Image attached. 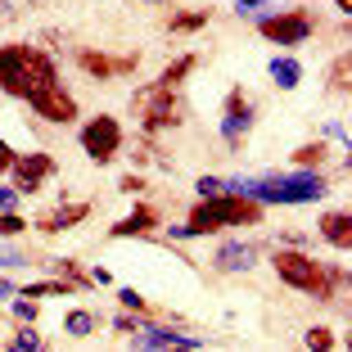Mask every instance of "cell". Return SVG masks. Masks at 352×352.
Wrapping results in <instances>:
<instances>
[{"mask_svg":"<svg viewBox=\"0 0 352 352\" xmlns=\"http://www.w3.org/2000/svg\"><path fill=\"white\" fill-rule=\"evenodd\" d=\"M59 82V68L36 45H0V91L14 100H32L36 91Z\"/></svg>","mask_w":352,"mask_h":352,"instance_id":"obj_1","label":"cell"},{"mask_svg":"<svg viewBox=\"0 0 352 352\" xmlns=\"http://www.w3.org/2000/svg\"><path fill=\"white\" fill-rule=\"evenodd\" d=\"M262 221V204L249 195H235V190H221V195H208L204 204L190 212V226H172L167 235L186 239V235H212L221 226H253Z\"/></svg>","mask_w":352,"mask_h":352,"instance_id":"obj_2","label":"cell"},{"mask_svg":"<svg viewBox=\"0 0 352 352\" xmlns=\"http://www.w3.org/2000/svg\"><path fill=\"white\" fill-rule=\"evenodd\" d=\"M271 267H276V276L289 285V289H302L311 294V298H334V285H348V271L343 267H321L316 258H307V253L298 249H280L276 258H271Z\"/></svg>","mask_w":352,"mask_h":352,"instance_id":"obj_3","label":"cell"},{"mask_svg":"<svg viewBox=\"0 0 352 352\" xmlns=\"http://www.w3.org/2000/svg\"><path fill=\"white\" fill-rule=\"evenodd\" d=\"M230 190L258 199V204H311L330 186L316 172H298V176H267V181H230Z\"/></svg>","mask_w":352,"mask_h":352,"instance_id":"obj_4","label":"cell"},{"mask_svg":"<svg viewBox=\"0 0 352 352\" xmlns=\"http://www.w3.org/2000/svg\"><path fill=\"white\" fill-rule=\"evenodd\" d=\"M131 113L145 122V131H158V126H172L181 122V113H186V104H181V95H176V86H140V91L131 95Z\"/></svg>","mask_w":352,"mask_h":352,"instance_id":"obj_5","label":"cell"},{"mask_svg":"<svg viewBox=\"0 0 352 352\" xmlns=\"http://www.w3.org/2000/svg\"><path fill=\"white\" fill-rule=\"evenodd\" d=\"M82 149L91 154V163H113V154L122 149V122L113 113H95L82 126Z\"/></svg>","mask_w":352,"mask_h":352,"instance_id":"obj_6","label":"cell"},{"mask_svg":"<svg viewBox=\"0 0 352 352\" xmlns=\"http://www.w3.org/2000/svg\"><path fill=\"white\" fill-rule=\"evenodd\" d=\"M258 32L276 45H302L311 36V14L307 10H285V14H267L258 23Z\"/></svg>","mask_w":352,"mask_h":352,"instance_id":"obj_7","label":"cell"},{"mask_svg":"<svg viewBox=\"0 0 352 352\" xmlns=\"http://www.w3.org/2000/svg\"><path fill=\"white\" fill-rule=\"evenodd\" d=\"M10 172H14V190H19V195H36V190L54 176V158L41 154V149H32V154H14Z\"/></svg>","mask_w":352,"mask_h":352,"instance_id":"obj_8","label":"cell"},{"mask_svg":"<svg viewBox=\"0 0 352 352\" xmlns=\"http://www.w3.org/2000/svg\"><path fill=\"white\" fill-rule=\"evenodd\" d=\"M28 104H32V113H41L45 122H59V126L77 118V100H73L68 91H63L59 82H54V86H45V91H36Z\"/></svg>","mask_w":352,"mask_h":352,"instance_id":"obj_9","label":"cell"},{"mask_svg":"<svg viewBox=\"0 0 352 352\" xmlns=\"http://www.w3.org/2000/svg\"><path fill=\"white\" fill-rule=\"evenodd\" d=\"M77 63H82V73H86V77H95V82H109V77L131 73L140 59H135V54H126V59H113V54H100V50H77Z\"/></svg>","mask_w":352,"mask_h":352,"instance_id":"obj_10","label":"cell"},{"mask_svg":"<svg viewBox=\"0 0 352 352\" xmlns=\"http://www.w3.org/2000/svg\"><path fill=\"white\" fill-rule=\"evenodd\" d=\"M249 126H253V104H249V95L235 86V91L226 95V118H221V135H226L230 145H239Z\"/></svg>","mask_w":352,"mask_h":352,"instance_id":"obj_11","label":"cell"},{"mask_svg":"<svg viewBox=\"0 0 352 352\" xmlns=\"http://www.w3.org/2000/svg\"><path fill=\"white\" fill-rule=\"evenodd\" d=\"M86 217H91V204H82V199H73V204L54 208V212H41V217H36V226H41L45 235H59V230L77 226V221H86Z\"/></svg>","mask_w":352,"mask_h":352,"instance_id":"obj_12","label":"cell"},{"mask_svg":"<svg viewBox=\"0 0 352 352\" xmlns=\"http://www.w3.org/2000/svg\"><path fill=\"white\" fill-rule=\"evenodd\" d=\"M154 226H158V208L154 204H135L131 217H122L113 230H109V235H113V239H122V235H149Z\"/></svg>","mask_w":352,"mask_h":352,"instance_id":"obj_13","label":"cell"},{"mask_svg":"<svg viewBox=\"0 0 352 352\" xmlns=\"http://www.w3.org/2000/svg\"><path fill=\"white\" fill-rule=\"evenodd\" d=\"M321 235H325V244H334L339 253H348L352 249V217L348 212H325L321 217Z\"/></svg>","mask_w":352,"mask_h":352,"instance_id":"obj_14","label":"cell"},{"mask_svg":"<svg viewBox=\"0 0 352 352\" xmlns=\"http://www.w3.org/2000/svg\"><path fill=\"white\" fill-rule=\"evenodd\" d=\"M135 348H199L195 334H172L158 330V325H145V334H135Z\"/></svg>","mask_w":352,"mask_h":352,"instance_id":"obj_15","label":"cell"},{"mask_svg":"<svg viewBox=\"0 0 352 352\" xmlns=\"http://www.w3.org/2000/svg\"><path fill=\"white\" fill-rule=\"evenodd\" d=\"M258 262V249L253 244H221L217 249V267L221 271H249Z\"/></svg>","mask_w":352,"mask_h":352,"instance_id":"obj_16","label":"cell"},{"mask_svg":"<svg viewBox=\"0 0 352 352\" xmlns=\"http://www.w3.org/2000/svg\"><path fill=\"white\" fill-rule=\"evenodd\" d=\"M271 82H276L280 91H294V86L302 82V63L298 59H276L271 63Z\"/></svg>","mask_w":352,"mask_h":352,"instance_id":"obj_17","label":"cell"},{"mask_svg":"<svg viewBox=\"0 0 352 352\" xmlns=\"http://www.w3.org/2000/svg\"><path fill=\"white\" fill-rule=\"evenodd\" d=\"M195 68H199V54H181V59H172L163 68V77H158V82H163V86H181L190 73H195Z\"/></svg>","mask_w":352,"mask_h":352,"instance_id":"obj_18","label":"cell"},{"mask_svg":"<svg viewBox=\"0 0 352 352\" xmlns=\"http://www.w3.org/2000/svg\"><path fill=\"white\" fill-rule=\"evenodd\" d=\"M348 73H352V54L348 50H343L339 54V59H334V68H330V86H334V91H339V95H348Z\"/></svg>","mask_w":352,"mask_h":352,"instance_id":"obj_19","label":"cell"},{"mask_svg":"<svg viewBox=\"0 0 352 352\" xmlns=\"http://www.w3.org/2000/svg\"><path fill=\"white\" fill-rule=\"evenodd\" d=\"M63 330L73 334V339H86V334L95 330V316L91 311H68V316H63Z\"/></svg>","mask_w":352,"mask_h":352,"instance_id":"obj_20","label":"cell"},{"mask_svg":"<svg viewBox=\"0 0 352 352\" xmlns=\"http://www.w3.org/2000/svg\"><path fill=\"white\" fill-rule=\"evenodd\" d=\"M10 348H14V352H41L45 339H41L36 330H14V334H10Z\"/></svg>","mask_w":352,"mask_h":352,"instance_id":"obj_21","label":"cell"},{"mask_svg":"<svg viewBox=\"0 0 352 352\" xmlns=\"http://www.w3.org/2000/svg\"><path fill=\"white\" fill-rule=\"evenodd\" d=\"M204 23H208V14H204V10H195V14H172L167 32H199Z\"/></svg>","mask_w":352,"mask_h":352,"instance_id":"obj_22","label":"cell"},{"mask_svg":"<svg viewBox=\"0 0 352 352\" xmlns=\"http://www.w3.org/2000/svg\"><path fill=\"white\" fill-rule=\"evenodd\" d=\"M294 163H298V167H316V163H325V145H302V149H294Z\"/></svg>","mask_w":352,"mask_h":352,"instance_id":"obj_23","label":"cell"},{"mask_svg":"<svg viewBox=\"0 0 352 352\" xmlns=\"http://www.w3.org/2000/svg\"><path fill=\"white\" fill-rule=\"evenodd\" d=\"M59 271H63V276H68V280H73L77 289H91V285H95V280H91V276H86V271H82V267H77V262H68V258H63V262H59Z\"/></svg>","mask_w":352,"mask_h":352,"instance_id":"obj_24","label":"cell"},{"mask_svg":"<svg viewBox=\"0 0 352 352\" xmlns=\"http://www.w3.org/2000/svg\"><path fill=\"white\" fill-rule=\"evenodd\" d=\"M307 348H316V352H330V348H334V334L325 330V325H316V330H307Z\"/></svg>","mask_w":352,"mask_h":352,"instance_id":"obj_25","label":"cell"},{"mask_svg":"<svg viewBox=\"0 0 352 352\" xmlns=\"http://www.w3.org/2000/svg\"><path fill=\"white\" fill-rule=\"evenodd\" d=\"M23 226H28V221H23L14 208H5V212H0V235H19Z\"/></svg>","mask_w":352,"mask_h":352,"instance_id":"obj_26","label":"cell"},{"mask_svg":"<svg viewBox=\"0 0 352 352\" xmlns=\"http://www.w3.org/2000/svg\"><path fill=\"white\" fill-rule=\"evenodd\" d=\"M118 298H122V307H131V311H140V316H149V302L140 298L135 289H118Z\"/></svg>","mask_w":352,"mask_h":352,"instance_id":"obj_27","label":"cell"},{"mask_svg":"<svg viewBox=\"0 0 352 352\" xmlns=\"http://www.w3.org/2000/svg\"><path fill=\"white\" fill-rule=\"evenodd\" d=\"M14 316L19 321H36V298H19L14 302Z\"/></svg>","mask_w":352,"mask_h":352,"instance_id":"obj_28","label":"cell"},{"mask_svg":"<svg viewBox=\"0 0 352 352\" xmlns=\"http://www.w3.org/2000/svg\"><path fill=\"white\" fill-rule=\"evenodd\" d=\"M221 190H226V181H217V176H199V195H221Z\"/></svg>","mask_w":352,"mask_h":352,"instance_id":"obj_29","label":"cell"},{"mask_svg":"<svg viewBox=\"0 0 352 352\" xmlns=\"http://www.w3.org/2000/svg\"><path fill=\"white\" fill-rule=\"evenodd\" d=\"M113 330H118V334H135V330H145V325L135 321V316H118V321H113Z\"/></svg>","mask_w":352,"mask_h":352,"instance_id":"obj_30","label":"cell"},{"mask_svg":"<svg viewBox=\"0 0 352 352\" xmlns=\"http://www.w3.org/2000/svg\"><path fill=\"white\" fill-rule=\"evenodd\" d=\"M122 190H126V195H140V190H145V181H140V176H122Z\"/></svg>","mask_w":352,"mask_h":352,"instance_id":"obj_31","label":"cell"},{"mask_svg":"<svg viewBox=\"0 0 352 352\" xmlns=\"http://www.w3.org/2000/svg\"><path fill=\"white\" fill-rule=\"evenodd\" d=\"M10 163H14V149L0 140V172H10Z\"/></svg>","mask_w":352,"mask_h":352,"instance_id":"obj_32","label":"cell"},{"mask_svg":"<svg viewBox=\"0 0 352 352\" xmlns=\"http://www.w3.org/2000/svg\"><path fill=\"white\" fill-rule=\"evenodd\" d=\"M258 5H267V0H235V10H239V14H253Z\"/></svg>","mask_w":352,"mask_h":352,"instance_id":"obj_33","label":"cell"},{"mask_svg":"<svg viewBox=\"0 0 352 352\" xmlns=\"http://www.w3.org/2000/svg\"><path fill=\"white\" fill-rule=\"evenodd\" d=\"M10 294H19V289H14L10 280H0V298H10Z\"/></svg>","mask_w":352,"mask_h":352,"instance_id":"obj_34","label":"cell"},{"mask_svg":"<svg viewBox=\"0 0 352 352\" xmlns=\"http://www.w3.org/2000/svg\"><path fill=\"white\" fill-rule=\"evenodd\" d=\"M334 5H339V14H348V10H352V0H334Z\"/></svg>","mask_w":352,"mask_h":352,"instance_id":"obj_35","label":"cell"},{"mask_svg":"<svg viewBox=\"0 0 352 352\" xmlns=\"http://www.w3.org/2000/svg\"><path fill=\"white\" fill-rule=\"evenodd\" d=\"M149 5H167V0H149Z\"/></svg>","mask_w":352,"mask_h":352,"instance_id":"obj_36","label":"cell"}]
</instances>
